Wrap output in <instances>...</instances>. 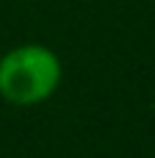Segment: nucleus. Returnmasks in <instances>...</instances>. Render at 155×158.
Instances as JSON below:
<instances>
[{
    "label": "nucleus",
    "mask_w": 155,
    "mask_h": 158,
    "mask_svg": "<svg viewBox=\"0 0 155 158\" xmlns=\"http://www.w3.org/2000/svg\"><path fill=\"white\" fill-rule=\"evenodd\" d=\"M61 58L47 44H17L0 58V97L11 106H39L61 86Z\"/></svg>",
    "instance_id": "1"
}]
</instances>
